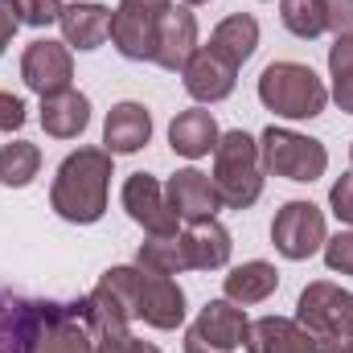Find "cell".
Masks as SVG:
<instances>
[{
	"mask_svg": "<svg viewBox=\"0 0 353 353\" xmlns=\"http://www.w3.org/2000/svg\"><path fill=\"white\" fill-rule=\"evenodd\" d=\"M17 29H21V17H17V4H12V0H0V58H4V50L12 46V37H17Z\"/></svg>",
	"mask_w": 353,
	"mask_h": 353,
	"instance_id": "33",
	"label": "cell"
},
{
	"mask_svg": "<svg viewBox=\"0 0 353 353\" xmlns=\"http://www.w3.org/2000/svg\"><path fill=\"white\" fill-rule=\"evenodd\" d=\"M279 288V271L263 259H251V263H239L226 279H222V292L230 304H263L267 296Z\"/></svg>",
	"mask_w": 353,
	"mask_h": 353,
	"instance_id": "23",
	"label": "cell"
},
{
	"mask_svg": "<svg viewBox=\"0 0 353 353\" xmlns=\"http://www.w3.org/2000/svg\"><path fill=\"white\" fill-rule=\"evenodd\" d=\"M185 4H210V0H185Z\"/></svg>",
	"mask_w": 353,
	"mask_h": 353,
	"instance_id": "38",
	"label": "cell"
},
{
	"mask_svg": "<svg viewBox=\"0 0 353 353\" xmlns=\"http://www.w3.org/2000/svg\"><path fill=\"white\" fill-rule=\"evenodd\" d=\"M165 197L181 222H205V218H218V210H222L214 176H205L201 169H176L165 185Z\"/></svg>",
	"mask_w": 353,
	"mask_h": 353,
	"instance_id": "12",
	"label": "cell"
},
{
	"mask_svg": "<svg viewBox=\"0 0 353 353\" xmlns=\"http://www.w3.org/2000/svg\"><path fill=\"white\" fill-rule=\"evenodd\" d=\"M185 90L197 99V103H222L230 99L234 79H239V66H230L226 58H218L210 46H197V54L185 62Z\"/></svg>",
	"mask_w": 353,
	"mask_h": 353,
	"instance_id": "14",
	"label": "cell"
},
{
	"mask_svg": "<svg viewBox=\"0 0 353 353\" xmlns=\"http://www.w3.org/2000/svg\"><path fill=\"white\" fill-rule=\"evenodd\" d=\"M247 350L251 353H325L321 341L308 329H300V321H288V316H259V321H251Z\"/></svg>",
	"mask_w": 353,
	"mask_h": 353,
	"instance_id": "16",
	"label": "cell"
},
{
	"mask_svg": "<svg viewBox=\"0 0 353 353\" xmlns=\"http://www.w3.org/2000/svg\"><path fill=\"white\" fill-rule=\"evenodd\" d=\"M259 152H263V169H271L275 176H288V181H300V185L321 181L329 169V152L321 140L300 136L292 128H275V123L259 136Z\"/></svg>",
	"mask_w": 353,
	"mask_h": 353,
	"instance_id": "6",
	"label": "cell"
},
{
	"mask_svg": "<svg viewBox=\"0 0 353 353\" xmlns=\"http://www.w3.org/2000/svg\"><path fill=\"white\" fill-rule=\"evenodd\" d=\"M247 333L251 321L239 304L210 300L185 333V353H234L239 345H247Z\"/></svg>",
	"mask_w": 353,
	"mask_h": 353,
	"instance_id": "8",
	"label": "cell"
},
{
	"mask_svg": "<svg viewBox=\"0 0 353 353\" xmlns=\"http://www.w3.org/2000/svg\"><path fill=\"white\" fill-rule=\"evenodd\" d=\"M148 140H152V115H148L144 103L123 99V103H115V107L107 111L103 144H107L111 157H132V152H140Z\"/></svg>",
	"mask_w": 353,
	"mask_h": 353,
	"instance_id": "15",
	"label": "cell"
},
{
	"mask_svg": "<svg viewBox=\"0 0 353 353\" xmlns=\"http://www.w3.org/2000/svg\"><path fill=\"white\" fill-rule=\"evenodd\" d=\"M90 123V99L83 90H62V94H46L41 99V128L54 140H74L83 136Z\"/></svg>",
	"mask_w": 353,
	"mask_h": 353,
	"instance_id": "21",
	"label": "cell"
},
{
	"mask_svg": "<svg viewBox=\"0 0 353 353\" xmlns=\"http://www.w3.org/2000/svg\"><path fill=\"white\" fill-rule=\"evenodd\" d=\"M119 4H128V8H136V12H148V17H161V12L173 8V0H119Z\"/></svg>",
	"mask_w": 353,
	"mask_h": 353,
	"instance_id": "35",
	"label": "cell"
},
{
	"mask_svg": "<svg viewBox=\"0 0 353 353\" xmlns=\"http://www.w3.org/2000/svg\"><path fill=\"white\" fill-rule=\"evenodd\" d=\"M119 353H161V350L152 341H140V337L128 333V337H119Z\"/></svg>",
	"mask_w": 353,
	"mask_h": 353,
	"instance_id": "36",
	"label": "cell"
},
{
	"mask_svg": "<svg viewBox=\"0 0 353 353\" xmlns=\"http://www.w3.org/2000/svg\"><path fill=\"white\" fill-rule=\"evenodd\" d=\"M279 17H283V25H288L292 37L312 41V37L325 33V8H321V0H279Z\"/></svg>",
	"mask_w": 353,
	"mask_h": 353,
	"instance_id": "27",
	"label": "cell"
},
{
	"mask_svg": "<svg viewBox=\"0 0 353 353\" xmlns=\"http://www.w3.org/2000/svg\"><path fill=\"white\" fill-rule=\"evenodd\" d=\"M325 267L337 271V275H353V230L350 234H337V239H325Z\"/></svg>",
	"mask_w": 353,
	"mask_h": 353,
	"instance_id": "29",
	"label": "cell"
},
{
	"mask_svg": "<svg viewBox=\"0 0 353 353\" xmlns=\"http://www.w3.org/2000/svg\"><path fill=\"white\" fill-rule=\"evenodd\" d=\"M325 239H329V230H325L321 205L300 201V197L279 205V214H275V222H271V243H275V251H279L283 259L300 263V259L316 255V251L325 247Z\"/></svg>",
	"mask_w": 353,
	"mask_h": 353,
	"instance_id": "7",
	"label": "cell"
},
{
	"mask_svg": "<svg viewBox=\"0 0 353 353\" xmlns=\"http://www.w3.org/2000/svg\"><path fill=\"white\" fill-rule=\"evenodd\" d=\"M87 321L83 300H33L0 288V353H62L66 337Z\"/></svg>",
	"mask_w": 353,
	"mask_h": 353,
	"instance_id": "1",
	"label": "cell"
},
{
	"mask_svg": "<svg viewBox=\"0 0 353 353\" xmlns=\"http://www.w3.org/2000/svg\"><path fill=\"white\" fill-rule=\"evenodd\" d=\"M259 103L279 119H316L329 107V87L304 62H271L259 74Z\"/></svg>",
	"mask_w": 353,
	"mask_h": 353,
	"instance_id": "4",
	"label": "cell"
},
{
	"mask_svg": "<svg viewBox=\"0 0 353 353\" xmlns=\"http://www.w3.org/2000/svg\"><path fill=\"white\" fill-rule=\"evenodd\" d=\"M296 321H300V329H308L321 341V350L329 353L333 345L353 337V292L329 283V279L308 283L300 292V300H296Z\"/></svg>",
	"mask_w": 353,
	"mask_h": 353,
	"instance_id": "5",
	"label": "cell"
},
{
	"mask_svg": "<svg viewBox=\"0 0 353 353\" xmlns=\"http://www.w3.org/2000/svg\"><path fill=\"white\" fill-rule=\"evenodd\" d=\"M197 54V17L189 8H169L157 21V46H152V62L165 70H185V62Z\"/></svg>",
	"mask_w": 353,
	"mask_h": 353,
	"instance_id": "13",
	"label": "cell"
},
{
	"mask_svg": "<svg viewBox=\"0 0 353 353\" xmlns=\"http://www.w3.org/2000/svg\"><path fill=\"white\" fill-rule=\"evenodd\" d=\"M25 99L21 94H12V90H0V132H21L25 128Z\"/></svg>",
	"mask_w": 353,
	"mask_h": 353,
	"instance_id": "30",
	"label": "cell"
},
{
	"mask_svg": "<svg viewBox=\"0 0 353 353\" xmlns=\"http://www.w3.org/2000/svg\"><path fill=\"white\" fill-rule=\"evenodd\" d=\"M62 353H99V345H94V333H90V325L83 321L70 337H66V345H62Z\"/></svg>",
	"mask_w": 353,
	"mask_h": 353,
	"instance_id": "34",
	"label": "cell"
},
{
	"mask_svg": "<svg viewBox=\"0 0 353 353\" xmlns=\"http://www.w3.org/2000/svg\"><path fill=\"white\" fill-rule=\"evenodd\" d=\"M210 50L218 58H226L230 66H243L255 50H259V21L251 12H230L226 21H218V29L210 33Z\"/></svg>",
	"mask_w": 353,
	"mask_h": 353,
	"instance_id": "22",
	"label": "cell"
},
{
	"mask_svg": "<svg viewBox=\"0 0 353 353\" xmlns=\"http://www.w3.org/2000/svg\"><path fill=\"white\" fill-rule=\"evenodd\" d=\"M214 189L226 210H251L263 193V152L243 128L218 136L214 148Z\"/></svg>",
	"mask_w": 353,
	"mask_h": 353,
	"instance_id": "3",
	"label": "cell"
},
{
	"mask_svg": "<svg viewBox=\"0 0 353 353\" xmlns=\"http://www.w3.org/2000/svg\"><path fill=\"white\" fill-rule=\"evenodd\" d=\"M329 353H353V337H350V341H341V345H333Z\"/></svg>",
	"mask_w": 353,
	"mask_h": 353,
	"instance_id": "37",
	"label": "cell"
},
{
	"mask_svg": "<svg viewBox=\"0 0 353 353\" xmlns=\"http://www.w3.org/2000/svg\"><path fill=\"white\" fill-rule=\"evenodd\" d=\"M136 321H144L161 333L185 325V292L173 275H161V271H148L136 263Z\"/></svg>",
	"mask_w": 353,
	"mask_h": 353,
	"instance_id": "9",
	"label": "cell"
},
{
	"mask_svg": "<svg viewBox=\"0 0 353 353\" xmlns=\"http://www.w3.org/2000/svg\"><path fill=\"white\" fill-rule=\"evenodd\" d=\"M157 21L148 12H136L128 4H119L111 12V41L128 62H152V46H157Z\"/></svg>",
	"mask_w": 353,
	"mask_h": 353,
	"instance_id": "20",
	"label": "cell"
},
{
	"mask_svg": "<svg viewBox=\"0 0 353 353\" xmlns=\"http://www.w3.org/2000/svg\"><path fill=\"white\" fill-rule=\"evenodd\" d=\"M329 79H333V99H337V107L353 115V33L345 37H337L333 46H329Z\"/></svg>",
	"mask_w": 353,
	"mask_h": 353,
	"instance_id": "25",
	"label": "cell"
},
{
	"mask_svg": "<svg viewBox=\"0 0 353 353\" xmlns=\"http://www.w3.org/2000/svg\"><path fill=\"white\" fill-rule=\"evenodd\" d=\"M350 161H353V144H350Z\"/></svg>",
	"mask_w": 353,
	"mask_h": 353,
	"instance_id": "39",
	"label": "cell"
},
{
	"mask_svg": "<svg viewBox=\"0 0 353 353\" xmlns=\"http://www.w3.org/2000/svg\"><path fill=\"white\" fill-rule=\"evenodd\" d=\"M21 79L33 94H62L74 83V58H70V46L66 41H50V37H37L25 46L21 54Z\"/></svg>",
	"mask_w": 353,
	"mask_h": 353,
	"instance_id": "10",
	"label": "cell"
},
{
	"mask_svg": "<svg viewBox=\"0 0 353 353\" xmlns=\"http://www.w3.org/2000/svg\"><path fill=\"white\" fill-rule=\"evenodd\" d=\"M123 210H128V218H132L136 226H144L152 239H173V234H181V230H176L181 218L173 214V205H169V197H165V185L152 173H132L123 181Z\"/></svg>",
	"mask_w": 353,
	"mask_h": 353,
	"instance_id": "11",
	"label": "cell"
},
{
	"mask_svg": "<svg viewBox=\"0 0 353 353\" xmlns=\"http://www.w3.org/2000/svg\"><path fill=\"white\" fill-rule=\"evenodd\" d=\"M41 169V148L29 144V140H12L0 148V185L8 189H25L33 185V176Z\"/></svg>",
	"mask_w": 353,
	"mask_h": 353,
	"instance_id": "24",
	"label": "cell"
},
{
	"mask_svg": "<svg viewBox=\"0 0 353 353\" xmlns=\"http://www.w3.org/2000/svg\"><path fill=\"white\" fill-rule=\"evenodd\" d=\"M62 37L70 50H99L107 37H111V8L107 4H94V0H79V4H66L62 8Z\"/></svg>",
	"mask_w": 353,
	"mask_h": 353,
	"instance_id": "17",
	"label": "cell"
},
{
	"mask_svg": "<svg viewBox=\"0 0 353 353\" xmlns=\"http://www.w3.org/2000/svg\"><path fill=\"white\" fill-rule=\"evenodd\" d=\"M218 123H214V115L210 111H201V107H189V111H176L173 123H169V148H173L176 157H185V161H201V157H210L214 148H218Z\"/></svg>",
	"mask_w": 353,
	"mask_h": 353,
	"instance_id": "18",
	"label": "cell"
},
{
	"mask_svg": "<svg viewBox=\"0 0 353 353\" xmlns=\"http://www.w3.org/2000/svg\"><path fill=\"white\" fill-rule=\"evenodd\" d=\"M17 4V17L21 25H33V29H46L54 21H62V0H12Z\"/></svg>",
	"mask_w": 353,
	"mask_h": 353,
	"instance_id": "28",
	"label": "cell"
},
{
	"mask_svg": "<svg viewBox=\"0 0 353 353\" xmlns=\"http://www.w3.org/2000/svg\"><path fill=\"white\" fill-rule=\"evenodd\" d=\"M325 8V29H333L337 37L353 33V0H321Z\"/></svg>",
	"mask_w": 353,
	"mask_h": 353,
	"instance_id": "31",
	"label": "cell"
},
{
	"mask_svg": "<svg viewBox=\"0 0 353 353\" xmlns=\"http://www.w3.org/2000/svg\"><path fill=\"white\" fill-rule=\"evenodd\" d=\"M185 243V255H189V271H218V267L230 263V230L218 222V218H205V222H189V230L181 234Z\"/></svg>",
	"mask_w": 353,
	"mask_h": 353,
	"instance_id": "19",
	"label": "cell"
},
{
	"mask_svg": "<svg viewBox=\"0 0 353 353\" xmlns=\"http://www.w3.org/2000/svg\"><path fill=\"white\" fill-rule=\"evenodd\" d=\"M329 205H333L337 222L353 226V173H345L337 185H333V189H329Z\"/></svg>",
	"mask_w": 353,
	"mask_h": 353,
	"instance_id": "32",
	"label": "cell"
},
{
	"mask_svg": "<svg viewBox=\"0 0 353 353\" xmlns=\"http://www.w3.org/2000/svg\"><path fill=\"white\" fill-rule=\"evenodd\" d=\"M111 152L107 148H79L70 152L50 189V205L58 218L74 222V226H90L107 214V189H111Z\"/></svg>",
	"mask_w": 353,
	"mask_h": 353,
	"instance_id": "2",
	"label": "cell"
},
{
	"mask_svg": "<svg viewBox=\"0 0 353 353\" xmlns=\"http://www.w3.org/2000/svg\"><path fill=\"white\" fill-rule=\"evenodd\" d=\"M136 263L148 267V271H161V275H176V271H189V255H185L181 234H173V239H148V243H140Z\"/></svg>",
	"mask_w": 353,
	"mask_h": 353,
	"instance_id": "26",
	"label": "cell"
}]
</instances>
